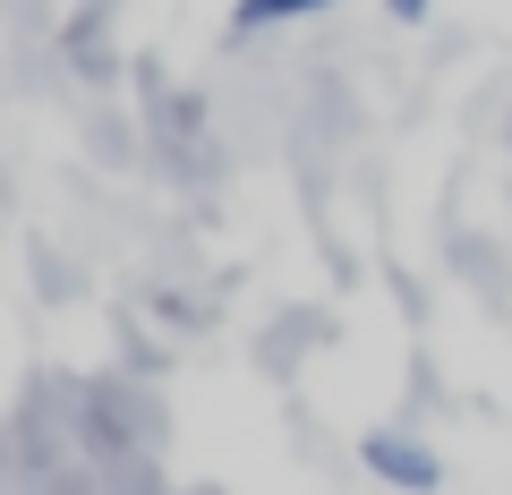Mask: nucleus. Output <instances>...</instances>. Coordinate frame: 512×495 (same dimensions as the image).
I'll return each instance as SVG.
<instances>
[{"mask_svg": "<svg viewBox=\"0 0 512 495\" xmlns=\"http://www.w3.org/2000/svg\"><path fill=\"white\" fill-rule=\"evenodd\" d=\"M384 9H393V18H410V26L427 18V0H384Z\"/></svg>", "mask_w": 512, "mask_h": 495, "instance_id": "nucleus-3", "label": "nucleus"}, {"mask_svg": "<svg viewBox=\"0 0 512 495\" xmlns=\"http://www.w3.org/2000/svg\"><path fill=\"white\" fill-rule=\"evenodd\" d=\"M359 461L384 478V487H410V495H436V478H444V461L427 453L419 436H402V427H376V436L359 444Z\"/></svg>", "mask_w": 512, "mask_h": 495, "instance_id": "nucleus-1", "label": "nucleus"}, {"mask_svg": "<svg viewBox=\"0 0 512 495\" xmlns=\"http://www.w3.org/2000/svg\"><path fill=\"white\" fill-rule=\"evenodd\" d=\"M333 0H239L231 9V35H265V26H299V18H325Z\"/></svg>", "mask_w": 512, "mask_h": 495, "instance_id": "nucleus-2", "label": "nucleus"}]
</instances>
